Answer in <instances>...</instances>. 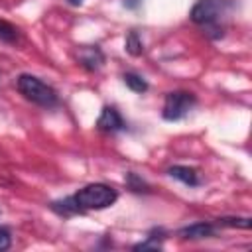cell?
Listing matches in <instances>:
<instances>
[{
  "label": "cell",
  "instance_id": "52a82bcc",
  "mask_svg": "<svg viewBox=\"0 0 252 252\" xmlns=\"http://www.w3.org/2000/svg\"><path fill=\"white\" fill-rule=\"evenodd\" d=\"M217 224L209 222V220H201V222H193L187 226H181L177 230V234L185 240H203V238H213L217 236Z\"/></svg>",
  "mask_w": 252,
  "mask_h": 252
},
{
  "label": "cell",
  "instance_id": "e0dca14e",
  "mask_svg": "<svg viewBox=\"0 0 252 252\" xmlns=\"http://www.w3.org/2000/svg\"><path fill=\"white\" fill-rule=\"evenodd\" d=\"M140 4H142V0H122V6L128 10H136Z\"/></svg>",
  "mask_w": 252,
  "mask_h": 252
},
{
  "label": "cell",
  "instance_id": "9c48e42d",
  "mask_svg": "<svg viewBox=\"0 0 252 252\" xmlns=\"http://www.w3.org/2000/svg\"><path fill=\"white\" fill-rule=\"evenodd\" d=\"M165 238H167V230L161 228V226H154V228L148 232L146 240L134 244L132 250H161Z\"/></svg>",
  "mask_w": 252,
  "mask_h": 252
},
{
  "label": "cell",
  "instance_id": "277c9868",
  "mask_svg": "<svg viewBox=\"0 0 252 252\" xmlns=\"http://www.w3.org/2000/svg\"><path fill=\"white\" fill-rule=\"evenodd\" d=\"M197 104V96L189 91H169L163 98L161 118L167 122H179L183 120Z\"/></svg>",
  "mask_w": 252,
  "mask_h": 252
},
{
  "label": "cell",
  "instance_id": "7a4b0ae2",
  "mask_svg": "<svg viewBox=\"0 0 252 252\" xmlns=\"http://www.w3.org/2000/svg\"><path fill=\"white\" fill-rule=\"evenodd\" d=\"M16 89L18 93L32 104L41 106V108H55L59 104V94L57 91L47 85L45 81H41L35 75L30 73H22L16 79Z\"/></svg>",
  "mask_w": 252,
  "mask_h": 252
},
{
  "label": "cell",
  "instance_id": "8fae6325",
  "mask_svg": "<svg viewBox=\"0 0 252 252\" xmlns=\"http://www.w3.org/2000/svg\"><path fill=\"white\" fill-rule=\"evenodd\" d=\"M122 81H124V85H126L132 93H138V94H144V93L150 89L148 81H146L140 73H134V71H126V73H122Z\"/></svg>",
  "mask_w": 252,
  "mask_h": 252
},
{
  "label": "cell",
  "instance_id": "6da1fadb",
  "mask_svg": "<svg viewBox=\"0 0 252 252\" xmlns=\"http://www.w3.org/2000/svg\"><path fill=\"white\" fill-rule=\"evenodd\" d=\"M234 8V0H197L189 12L193 24L201 26L211 39H220L226 33V16Z\"/></svg>",
  "mask_w": 252,
  "mask_h": 252
},
{
  "label": "cell",
  "instance_id": "ba28073f",
  "mask_svg": "<svg viewBox=\"0 0 252 252\" xmlns=\"http://www.w3.org/2000/svg\"><path fill=\"white\" fill-rule=\"evenodd\" d=\"M167 175L171 179H177L181 181L183 185L187 187H199L201 185V175L195 167H189V165H171L167 167Z\"/></svg>",
  "mask_w": 252,
  "mask_h": 252
},
{
  "label": "cell",
  "instance_id": "8992f818",
  "mask_svg": "<svg viewBox=\"0 0 252 252\" xmlns=\"http://www.w3.org/2000/svg\"><path fill=\"white\" fill-rule=\"evenodd\" d=\"M75 61H77L85 71L94 73V71H98V69L104 65L106 57H104L100 45H79V47L75 49Z\"/></svg>",
  "mask_w": 252,
  "mask_h": 252
},
{
  "label": "cell",
  "instance_id": "ac0fdd59",
  "mask_svg": "<svg viewBox=\"0 0 252 252\" xmlns=\"http://www.w3.org/2000/svg\"><path fill=\"white\" fill-rule=\"evenodd\" d=\"M83 2H85V0H67V4H69V6H81Z\"/></svg>",
  "mask_w": 252,
  "mask_h": 252
},
{
  "label": "cell",
  "instance_id": "7c38bea8",
  "mask_svg": "<svg viewBox=\"0 0 252 252\" xmlns=\"http://www.w3.org/2000/svg\"><path fill=\"white\" fill-rule=\"evenodd\" d=\"M124 183H126V189L132 191V193H138V195H142V193H152L150 183H148L146 179H142L136 171H126Z\"/></svg>",
  "mask_w": 252,
  "mask_h": 252
},
{
  "label": "cell",
  "instance_id": "2e32d148",
  "mask_svg": "<svg viewBox=\"0 0 252 252\" xmlns=\"http://www.w3.org/2000/svg\"><path fill=\"white\" fill-rule=\"evenodd\" d=\"M12 246V230L8 226H0V252Z\"/></svg>",
  "mask_w": 252,
  "mask_h": 252
},
{
  "label": "cell",
  "instance_id": "5b68a950",
  "mask_svg": "<svg viewBox=\"0 0 252 252\" xmlns=\"http://www.w3.org/2000/svg\"><path fill=\"white\" fill-rule=\"evenodd\" d=\"M94 128L102 134H118V132H124L126 130V120L122 118L120 110L112 104H104L96 122H94Z\"/></svg>",
  "mask_w": 252,
  "mask_h": 252
},
{
  "label": "cell",
  "instance_id": "5bb4252c",
  "mask_svg": "<svg viewBox=\"0 0 252 252\" xmlns=\"http://www.w3.org/2000/svg\"><path fill=\"white\" fill-rule=\"evenodd\" d=\"M124 49L128 55L132 57H140L144 53V43H142V37L138 35L136 30H130L126 33V39H124Z\"/></svg>",
  "mask_w": 252,
  "mask_h": 252
},
{
  "label": "cell",
  "instance_id": "30bf717a",
  "mask_svg": "<svg viewBox=\"0 0 252 252\" xmlns=\"http://www.w3.org/2000/svg\"><path fill=\"white\" fill-rule=\"evenodd\" d=\"M49 209L59 215V217H75V215H83L81 207L77 205L75 197L69 195V197H63V199H57V201H51L49 203Z\"/></svg>",
  "mask_w": 252,
  "mask_h": 252
},
{
  "label": "cell",
  "instance_id": "4fadbf2b",
  "mask_svg": "<svg viewBox=\"0 0 252 252\" xmlns=\"http://www.w3.org/2000/svg\"><path fill=\"white\" fill-rule=\"evenodd\" d=\"M22 37V32L20 28H16L14 24L6 22V20H0V41L2 43H8V45H14L18 43Z\"/></svg>",
  "mask_w": 252,
  "mask_h": 252
},
{
  "label": "cell",
  "instance_id": "9a60e30c",
  "mask_svg": "<svg viewBox=\"0 0 252 252\" xmlns=\"http://www.w3.org/2000/svg\"><path fill=\"white\" fill-rule=\"evenodd\" d=\"M217 226H224V228H244L248 230L252 226V219L250 217H219L215 219Z\"/></svg>",
  "mask_w": 252,
  "mask_h": 252
},
{
  "label": "cell",
  "instance_id": "3957f363",
  "mask_svg": "<svg viewBox=\"0 0 252 252\" xmlns=\"http://www.w3.org/2000/svg\"><path fill=\"white\" fill-rule=\"evenodd\" d=\"M77 205L83 213L87 211H102L112 207L118 201V191L108 183H89L73 193Z\"/></svg>",
  "mask_w": 252,
  "mask_h": 252
}]
</instances>
